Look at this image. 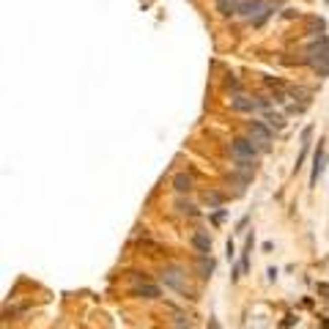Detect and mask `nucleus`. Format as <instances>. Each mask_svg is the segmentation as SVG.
<instances>
[{
  "label": "nucleus",
  "mask_w": 329,
  "mask_h": 329,
  "mask_svg": "<svg viewBox=\"0 0 329 329\" xmlns=\"http://www.w3.org/2000/svg\"><path fill=\"white\" fill-rule=\"evenodd\" d=\"M305 63L310 66L315 75L326 77L329 75V36L321 33L318 39H313L305 50Z\"/></svg>",
  "instance_id": "1"
},
{
  "label": "nucleus",
  "mask_w": 329,
  "mask_h": 329,
  "mask_svg": "<svg viewBox=\"0 0 329 329\" xmlns=\"http://www.w3.org/2000/svg\"><path fill=\"white\" fill-rule=\"evenodd\" d=\"M274 9H277L274 0H241L239 17L247 19V22H252V25H261L269 14H274Z\"/></svg>",
  "instance_id": "2"
},
{
  "label": "nucleus",
  "mask_w": 329,
  "mask_h": 329,
  "mask_svg": "<svg viewBox=\"0 0 329 329\" xmlns=\"http://www.w3.org/2000/svg\"><path fill=\"white\" fill-rule=\"evenodd\" d=\"M261 149L252 143L250 137H236L231 143V157L236 159L239 165H255V159H258Z\"/></svg>",
  "instance_id": "3"
},
{
  "label": "nucleus",
  "mask_w": 329,
  "mask_h": 329,
  "mask_svg": "<svg viewBox=\"0 0 329 329\" xmlns=\"http://www.w3.org/2000/svg\"><path fill=\"white\" fill-rule=\"evenodd\" d=\"M247 132H250V140L258 145L261 151H269V143H272V129H269V124H264V121H250Z\"/></svg>",
  "instance_id": "4"
},
{
  "label": "nucleus",
  "mask_w": 329,
  "mask_h": 329,
  "mask_svg": "<svg viewBox=\"0 0 329 329\" xmlns=\"http://www.w3.org/2000/svg\"><path fill=\"white\" fill-rule=\"evenodd\" d=\"M231 107L236 113H255V110H269V102H264V99H250V96H231Z\"/></svg>",
  "instance_id": "5"
},
{
  "label": "nucleus",
  "mask_w": 329,
  "mask_h": 329,
  "mask_svg": "<svg viewBox=\"0 0 329 329\" xmlns=\"http://www.w3.org/2000/svg\"><path fill=\"white\" fill-rule=\"evenodd\" d=\"M132 291L143 299H157L159 297V285L145 283V280H140V277H132Z\"/></svg>",
  "instance_id": "6"
},
{
  "label": "nucleus",
  "mask_w": 329,
  "mask_h": 329,
  "mask_svg": "<svg viewBox=\"0 0 329 329\" xmlns=\"http://www.w3.org/2000/svg\"><path fill=\"white\" fill-rule=\"evenodd\" d=\"M324 165H326V151H324V143H318V149L313 154V173H310V184H315L321 176H324Z\"/></svg>",
  "instance_id": "7"
},
{
  "label": "nucleus",
  "mask_w": 329,
  "mask_h": 329,
  "mask_svg": "<svg viewBox=\"0 0 329 329\" xmlns=\"http://www.w3.org/2000/svg\"><path fill=\"white\" fill-rule=\"evenodd\" d=\"M192 247L198 250V255H209L211 252V236H209V233H203V231H198L192 236Z\"/></svg>",
  "instance_id": "8"
},
{
  "label": "nucleus",
  "mask_w": 329,
  "mask_h": 329,
  "mask_svg": "<svg viewBox=\"0 0 329 329\" xmlns=\"http://www.w3.org/2000/svg\"><path fill=\"white\" fill-rule=\"evenodd\" d=\"M162 283L176 288V291H184V274L178 269H167V272H162Z\"/></svg>",
  "instance_id": "9"
},
{
  "label": "nucleus",
  "mask_w": 329,
  "mask_h": 329,
  "mask_svg": "<svg viewBox=\"0 0 329 329\" xmlns=\"http://www.w3.org/2000/svg\"><path fill=\"white\" fill-rule=\"evenodd\" d=\"M214 3H217V11L223 17H233V14H239L241 0H214Z\"/></svg>",
  "instance_id": "10"
},
{
  "label": "nucleus",
  "mask_w": 329,
  "mask_h": 329,
  "mask_svg": "<svg viewBox=\"0 0 329 329\" xmlns=\"http://www.w3.org/2000/svg\"><path fill=\"white\" fill-rule=\"evenodd\" d=\"M173 187H176V192H190V190H192V176L178 173V176L173 178Z\"/></svg>",
  "instance_id": "11"
},
{
  "label": "nucleus",
  "mask_w": 329,
  "mask_h": 329,
  "mask_svg": "<svg viewBox=\"0 0 329 329\" xmlns=\"http://www.w3.org/2000/svg\"><path fill=\"white\" fill-rule=\"evenodd\" d=\"M198 269H200V277H211L214 261L209 258V255H200V258H198Z\"/></svg>",
  "instance_id": "12"
},
{
  "label": "nucleus",
  "mask_w": 329,
  "mask_h": 329,
  "mask_svg": "<svg viewBox=\"0 0 329 329\" xmlns=\"http://www.w3.org/2000/svg\"><path fill=\"white\" fill-rule=\"evenodd\" d=\"M266 124L274 126V129H283V126H285V118L280 116V113H266Z\"/></svg>",
  "instance_id": "13"
},
{
  "label": "nucleus",
  "mask_w": 329,
  "mask_h": 329,
  "mask_svg": "<svg viewBox=\"0 0 329 329\" xmlns=\"http://www.w3.org/2000/svg\"><path fill=\"white\" fill-rule=\"evenodd\" d=\"M203 200H206V206L217 209V206L223 203V195H220V192H203Z\"/></svg>",
  "instance_id": "14"
},
{
  "label": "nucleus",
  "mask_w": 329,
  "mask_h": 329,
  "mask_svg": "<svg viewBox=\"0 0 329 329\" xmlns=\"http://www.w3.org/2000/svg\"><path fill=\"white\" fill-rule=\"evenodd\" d=\"M307 28H310V33H313L315 28L324 33V19H321V17H310V19H307Z\"/></svg>",
  "instance_id": "15"
},
{
  "label": "nucleus",
  "mask_w": 329,
  "mask_h": 329,
  "mask_svg": "<svg viewBox=\"0 0 329 329\" xmlns=\"http://www.w3.org/2000/svg\"><path fill=\"white\" fill-rule=\"evenodd\" d=\"M211 329H220V326H217V321H211Z\"/></svg>",
  "instance_id": "16"
}]
</instances>
